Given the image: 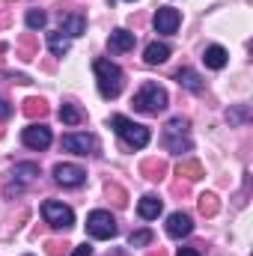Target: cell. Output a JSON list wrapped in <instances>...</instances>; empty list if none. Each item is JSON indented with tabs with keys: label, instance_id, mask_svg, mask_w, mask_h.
<instances>
[{
	"label": "cell",
	"instance_id": "2e32d148",
	"mask_svg": "<svg viewBox=\"0 0 253 256\" xmlns=\"http://www.w3.org/2000/svg\"><path fill=\"white\" fill-rule=\"evenodd\" d=\"M230 60V54H226V48H220V45H212V48H206V54H202V63L208 66V68H224Z\"/></svg>",
	"mask_w": 253,
	"mask_h": 256
},
{
	"label": "cell",
	"instance_id": "277c9868",
	"mask_svg": "<svg viewBox=\"0 0 253 256\" xmlns=\"http://www.w3.org/2000/svg\"><path fill=\"white\" fill-rule=\"evenodd\" d=\"M164 146L176 155L190 152V137H188V120L185 116H173L167 126H164Z\"/></svg>",
	"mask_w": 253,
	"mask_h": 256
},
{
	"label": "cell",
	"instance_id": "44dd1931",
	"mask_svg": "<svg viewBox=\"0 0 253 256\" xmlns=\"http://www.w3.org/2000/svg\"><path fill=\"white\" fill-rule=\"evenodd\" d=\"M60 120H63L66 126H78L84 116H80V110H78L74 104H63V108H60Z\"/></svg>",
	"mask_w": 253,
	"mask_h": 256
},
{
	"label": "cell",
	"instance_id": "7a4b0ae2",
	"mask_svg": "<svg viewBox=\"0 0 253 256\" xmlns=\"http://www.w3.org/2000/svg\"><path fill=\"white\" fill-rule=\"evenodd\" d=\"M167 108V92L158 84H143L140 92L134 96V110L140 114H161Z\"/></svg>",
	"mask_w": 253,
	"mask_h": 256
},
{
	"label": "cell",
	"instance_id": "603a6c76",
	"mask_svg": "<svg viewBox=\"0 0 253 256\" xmlns=\"http://www.w3.org/2000/svg\"><path fill=\"white\" fill-rule=\"evenodd\" d=\"M200 212H202V214H214V212H218L214 194H202V196H200Z\"/></svg>",
	"mask_w": 253,
	"mask_h": 256
},
{
	"label": "cell",
	"instance_id": "8fae6325",
	"mask_svg": "<svg viewBox=\"0 0 253 256\" xmlns=\"http://www.w3.org/2000/svg\"><path fill=\"white\" fill-rule=\"evenodd\" d=\"M63 149L72 155H90L96 149V140L90 134H66L63 137Z\"/></svg>",
	"mask_w": 253,
	"mask_h": 256
},
{
	"label": "cell",
	"instance_id": "9c48e42d",
	"mask_svg": "<svg viewBox=\"0 0 253 256\" xmlns=\"http://www.w3.org/2000/svg\"><path fill=\"white\" fill-rule=\"evenodd\" d=\"M54 179L63 185V188H78L86 182V173L78 167V164H57L54 167Z\"/></svg>",
	"mask_w": 253,
	"mask_h": 256
},
{
	"label": "cell",
	"instance_id": "3957f363",
	"mask_svg": "<svg viewBox=\"0 0 253 256\" xmlns=\"http://www.w3.org/2000/svg\"><path fill=\"white\" fill-rule=\"evenodd\" d=\"M110 126H114V131L126 140L131 149H146V143H149V128L146 126H140V122H134L128 116H114Z\"/></svg>",
	"mask_w": 253,
	"mask_h": 256
},
{
	"label": "cell",
	"instance_id": "5bb4252c",
	"mask_svg": "<svg viewBox=\"0 0 253 256\" xmlns=\"http://www.w3.org/2000/svg\"><path fill=\"white\" fill-rule=\"evenodd\" d=\"M143 60L149 66H161L170 60V45H164V42H152V45H146V51H143Z\"/></svg>",
	"mask_w": 253,
	"mask_h": 256
},
{
	"label": "cell",
	"instance_id": "5b68a950",
	"mask_svg": "<svg viewBox=\"0 0 253 256\" xmlns=\"http://www.w3.org/2000/svg\"><path fill=\"white\" fill-rule=\"evenodd\" d=\"M86 232H90L92 238H98V242L114 238V236H116V220H114V214L104 212V208L90 212V218H86Z\"/></svg>",
	"mask_w": 253,
	"mask_h": 256
},
{
	"label": "cell",
	"instance_id": "ba28073f",
	"mask_svg": "<svg viewBox=\"0 0 253 256\" xmlns=\"http://www.w3.org/2000/svg\"><path fill=\"white\" fill-rule=\"evenodd\" d=\"M21 140H24V146H27V149H48L54 137H51V128H48V126H36V122H33V126L24 128Z\"/></svg>",
	"mask_w": 253,
	"mask_h": 256
},
{
	"label": "cell",
	"instance_id": "484cf974",
	"mask_svg": "<svg viewBox=\"0 0 253 256\" xmlns=\"http://www.w3.org/2000/svg\"><path fill=\"white\" fill-rule=\"evenodd\" d=\"M244 116H248V110H236V114H226V120H230V122H242Z\"/></svg>",
	"mask_w": 253,
	"mask_h": 256
},
{
	"label": "cell",
	"instance_id": "f1b7e54d",
	"mask_svg": "<svg viewBox=\"0 0 253 256\" xmlns=\"http://www.w3.org/2000/svg\"><path fill=\"white\" fill-rule=\"evenodd\" d=\"M176 256H200V254H196L194 248H182V250H179V254H176Z\"/></svg>",
	"mask_w": 253,
	"mask_h": 256
},
{
	"label": "cell",
	"instance_id": "7402d4cb",
	"mask_svg": "<svg viewBox=\"0 0 253 256\" xmlns=\"http://www.w3.org/2000/svg\"><path fill=\"white\" fill-rule=\"evenodd\" d=\"M149 242H152V232H149V230H137V232H131V238H128L131 248H146Z\"/></svg>",
	"mask_w": 253,
	"mask_h": 256
},
{
	"label": "cell",
	"instance_id": "8992f818",
	"mask_svg": "<svg viewBox=\"0 0 253 256\" xmlns=\"http://www.w3.org/2000/svg\"><path fill=\"white\" fill-rule=\"evenodd\" d=\"M42 218L54 230H72V224H74V212L68 206H63V202H57V200L42 202Z\"/></svg>",
	"mask_w": 253,
	"mask_h": 256
},
{
	"label": "cell",
	"instance_id": "4316f807",
	"mask_svg": "<svg viewBox=\"0 0 253 256\" xmlns=\"http://www.w3.org/2000/svg\"><path fill=\"white\" fill-rule=\"evenodd\" d=\"M6 116H12V108H9V104L0 98V120H6Z\"/></svg>",
	"mask_w": 253,
	"mask_h": 256
},
{
	"label": "cell",
	"instance_id": "d6986e66",
	"mask_svg": "<svg viewBox=\"0 0 253 256\" xmlns=\"http://www.w3.org/2000/svg\"><path fill=\"white\" fill-rule=\"evenodd\" d=\"M12 176L18 179V182H30V179H36L39 176V164H15V170H12Z\"/></svg>",
	"mask_w": 253,
	"mask_h": 256
},
{
	"label": "cell",
	"instance_id": "6da1fadb",
	"mask_svg": "<svg viewBox=\"0 0 253 256\" xmlns=\"http://www.w3.org/2000/svg\"><path fill=\"white\" fill-rule=\"evenodd\" d=\"M92 68H96V78H98V92H102V98H116V96L122 92V84H126L122 68L116 63H110V60H96Z\"/></svg>",
	"mask_w": 253,
	"mask_h": 256
},
{
	"label": "cell",
	"instance_id": "d4e9b609",
	"mask_svg": "<svg viewBox=\"0 0 253 256\" xmlns=\"http://www.w3.org/2000/svg\"><path fill=\"white\" fill-rule=\"evenodd\" d=\"M27 114H30V116H33V114H39V116H42V114H45V102L30 98V102H27Z\"/></svg>",
	"mask_w": 253,
	"mask_h": 256
},
{
	"label": "cell",
	"instance_id": "cb8c5ba5",
	"mask_svg": "<svg viewBox=\"0 0 253 256\" xmlns=\"http://www.w3.org/2000/svg\"><path fill=\"white\" fill-rule=\"evenodd\" d=\"M179 176H188V179H200L202 176V167L196 161H188V164H179Z\"/></svg>",
	"mask_w": 253,
	"mask_h": 256
},
{
	"label": "cell",
	"instance_id": "52a82bcc",
	"mask_svg": "<svg viewBox=\"0 0 253 256\" xmlns=\"http://www.w3.org/2000/svg\"><path fill=\"white\" fill-rule=\"evenodd\" d=\"M155 30L158 33H164V36H173L176 30H179V24H182V15H179V9H170V6H161L158 12H155Z\"/></svg>",
	"mask_w": 253,
	"mask_h": 256
},
{
	"label": "cell",
	"instance_id": "4fadbf2b",
	"mask_svg": "<svg viewBox=\"0 0 253 256\" xmlns=\"http://www.w3.org/2000/svg\"><path fill=\"white\" fill-rule=\"evenodd\" d=\"M134 42H137V39H134V33H128V30L120 27V30H114V33H110V42H108V45H110V51H114V54H126V51L134 48Z\"/></svg>",
	"mask_w": 253,
	"mask_h": 256
},
{
	"label": "cell",
	"instance_id": "7c38bea8",
	"mask_svg": "<svg viewBox=\"0 0 253 256\" xmlns=\"http://www.w3.org/2000/svg\"><path fill=\"white\" fill-rule=\"evenodd\" d=\"M161 208H164V202H161L155 194H146V196L137 202V214H140L143 220H155V218L161 214Z\"/></svg>",
	"mask_w": 253,
	"mask_h": 256
},
{
	"label": "cell",
	"instance_id": "30bf717a",
	"mask_svg": "<svg viewBox=\"0 0 253 256\" xmlns=\"http://www.w3.org/2000/svg\"><path fill=\"white\" fill-rule=\"evenodd\" d=\"M167 232H170L173 238H188L190 232H194L190 214H185V212H173V214L167 218Z\"/></svg>",
	"mask_w": 253,
	"mask_h": 256
},
{
	"label": "cell",
	"instance_id": "ac0fdd59",
	"mask_svg": "<svg viewBox=\"0 0 253 256\" xmlns=\"http://www.w3.org/2000/svg\"><path fill=\"white\" fill-rule=\"evenodd\" d=\"M48 48H51L54 57H66L68 48H72V42H68V36H63V33H48Z\"/></svg>",
	"mask_w": 253,
	"mask_h": 256
},
{
	"label": "cell",
	"instance_id": "83f0119b",
	"mask_svg": "<svg viewBox=\"0 0 253 256\" xmlns=\"http://www.w3.org/2000/svg\"><path fill=\"white\" fill-rule=\"evenodd\" d=\"M90 254H92V248H90V244H80V248H78L72 256H90Z\"/></svg>",
	"mask_w": 253,
	"mask_h": 256
},
{
	"label": "cell",
	"instance_id": "f546056e",
	"mask_svg": "<svg viewBox=\"0 0 253 256\" xmlns=\"http://www.w3.org/2000/svg\"><path fill=\"white\" fill-rule=\"evenodd\" d=\"M27 256H30V254H27Z\"/></svg>",
	"mask_w": 253,
	"mask_h": 256
},
{
	"label": "cell",
	"instance_id": "e0dca14e",
	"mask_svg": "<svg viewBox=\"0 0 253 256\" xmlns=\"http://www.w3.org/2000/svg\"><path fill=\"white\" fill-rule=\"evenodd\" d=\"M176 80H179V86H185L190 92H202V80H200V74L194 68H179L176 72Z\"/></svg>",
	"mask_w": 253,
	"mask_h": 256
},
{
	"label": "cell",
	"instance_id": "ffe728a7",
	"mask_svg": "<svg viewBox=\"0 0 253 256\" xmlns=\"http://www.w3.org/2000/svg\"><path fill=\"white\" fill-rule=\"evenodd\" d=\"M45 24H48V15H45L42 9H30V12H27V27H30V30H42Z\"/></svg>",
	"mask_w": 253,
	"mask_h": 256
},
{
	"label": "cell",
	"instance_id": "9a60e30c",
	"mask_svg": "<svg viewBox=\"0 0 253 256\" xmlns=\"http://www.w3.org/2000/svg\"><path fill=\"white\" fill-rule=\"evenodd\" d=\"M60 33L72 36V39L84 36V33H86V18H84V15H78V12L66 15V18H63V27H60Z\"/></svg>",
	"mask_w": 253,
	"mask_h": 256
}]
</instances>
